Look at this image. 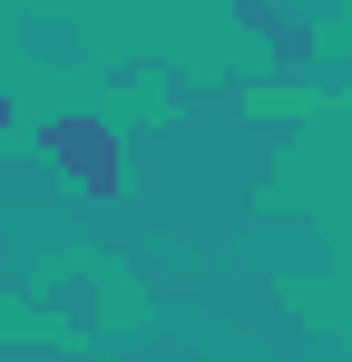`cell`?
Instances as JSON below:
<instances>
[{
    "mask_svg": "<svg viewBox=\"0 0 352 362\" xmlns=\"http://www.w3.org/2000/svg\"><path fill=\"white\" fill-rule=\"evenodd\" d=\"M0 127H10V118H0Z\"/></svg>",
    "mask_w": 352,
    "mask_h": 362,
    "instance_id": "7a4b0ae2",
    "label": "cell"
},
{
    "mask_svg": "<svg viewBox=\"0 0 352 362\" xmlns=\"http://www.w3.org/2000/svg\"><path fill=\"white\" fill-rule=\"evenodd\" d=\"M59 137V157H69V167H88V177L108 186V127H49Z\"/></svg>",
    "mask_w": 352,
    "mask_h": 362,
    "instance_id": "6da1fadb",
    "label": "cell"
}]
</instances>
